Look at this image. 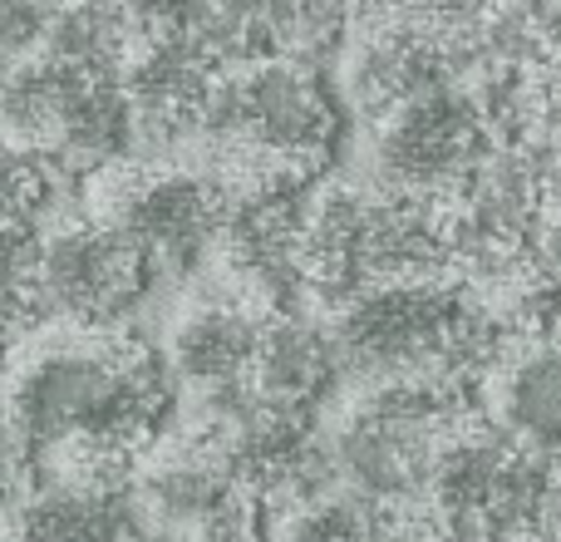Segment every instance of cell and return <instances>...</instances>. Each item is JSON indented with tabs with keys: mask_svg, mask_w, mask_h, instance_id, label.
<instances>
[{
	"mask_svg": "<svg viewBox=\"0 0 561 542\" xmlns=\"http://www.w3.org/2000/svg\"><path fill=\"white\" fill-rule=\"evenodd\" d=\"M537 257H542V267L557 276V286H561V213H547L542 217V227H537Z\"/></svg>",
	"mask_w": 561,
	"mask_h": 542,
	"instance_id": "obj_19",
	"label": "cell"
},
{
	"mask_svg": "<svg viewBox=\"0 0 561 542\" xmlns=\"http://www.w3.org/2000/svg\"><path fill=\"white\" fill-rule=\"evenodd\" d=\"M79 84V69H65L55 59H20L0 79V124L5 134L25 138V144H45L59 138V118L69 109V94Z\"/></svg>",
	"mask_w": 561,
	"mask_h": 542,
	"instance_id": "obj_12",
	"label": "cell"
},
{
	"mask_svg": "<svg viewBox=\"0 0 561 542\" xmlns=\"http://www.w3.org/2000/svg\"><path fill=\"white\" fill-rule=\"evenodd\" d=\"M527 104H533V148H561V39L527 69Z\"/></svg>",
	"mask_w": 561,
	"mask_h": 542,
	"instance_id": "obj_14",
	"label": "cell"
},
{
	"mask_svg": "<svg viewBox=\"0 0 561 542\" xmlns=\"http://www.w3.org/2000/svg\"><path fill=\"white\" fill-rule=\"evenodd\" d=\"M232 197L193 168H134L118 183V203L104 217L128 237L148 267H193L217 247Z\"/></svg>",
	"mask_w": 561,
	"mask_h": 542,
	"instance_id": "obj_4",
	"label": "cell"
},
{
	"mask_svg": "<svg viewBox=\"0 0 561 542\" xmlns=\"http://www.w3.org/2000/svg\"><path fill=\"white\" fill-rule=\"evenodd\" d=\"M488 425L542 464L561 459V350L552 340H507L478 389Z\"/></svg>",
	"mask_w": 561,
	"mask_h": 542,
	"instance_id": "obj_6",
	"label": "cell"
},
{
	"mask_svg": "<svg viewBox=\"0 0 561 542\" xmlns=\"http://www.w3.org/2000/svg\"><path fill=\"white\" fill-rule=\"evenodd\" d=\"M458 5H369L350 10L340 89L350 109L379 128L389 114L438 89H458L448 59V30Z\"/></svg>",
	"mask_w": 561,
	"mask_h": 542,
	"instance_id": "obj_2",
	"label": "cell"
},
{
	"mask_svg": "<svg viewBox=\"0 0 561 542\" xmlns=\"http://www.w3.org/2000/svg\"><path fill=\"white\" fill-rule=\"evenodd\" d=\"M138 39L134 10H108V5H79L59 10L45 25V59L79 75H118Z\"/></svg>",
	"mask_w": 561,
	"mask_h": 542,
	"instance_id": "obj_11",
	"label": "cell"
},
{
	"mask_svg": "<svg viewBox=\"0 0 561 542\" xmlns=\"http://www.w3.org/2000/svg\"><path fill=\"white\" fill-rule=\"evenodd\" d=\"M266 316L242 301H207V306L187 310L173 330V370L197 389H227V385H247L252 370L256 340H262Z\"/></svg>",
	"mask_w": 561,
	"mask_h": 542,
	"instance_id": "obj_8",
	"label": "cell"
},
{
	"mask_svg": "<svg viewBox=\"0 0 561 542\" xmlns=\"http://www.w3.org/2000/svg\"><path fill=\"white\" fill-rule=\"evenodd\" d=\"M375 542H444L434 508L414 504V508H379V528Z\"/></svg>",
	"mask_w": 561,
	"mask_h": 542,
	"instance_id": "obj_17",
	"label": "cell"
},
{
	"mask_svg": "<svg viewBox=\"0 0 561 542\" xmlns=\"http://www.w3.org/2000/svg\"><path fill=\"white\" fill-rule=\"evenodd\" d=\"M335 370L340 365H335L325 326L300 316V310H290V316H266L252 370H247V389H252L262 405L316 415V405L330 389Z\"/></svg>",
	"mask_w": 561,
	"mask_h": 542,
	"instance_id": "obj_7",
	"label": "cell"
},
{
	"mask_svg": "<svg viewBox=\"0 0 561 542\" xmlns=\"http://www.w3.org/2000/svg\"><path fill=\"white\" fill-rule=\"evenodd\" d=\"M168 405L144 350H55L20 375L10 395L25 444H75V454L128 459Z\"/></svg>",
	"mask_w": 561,
	"mask_h": 542,
	"instance_id": "obj_1",
	"label": "cell"
},
{
	"mask_svg": "<svg viewBox=\"0 0 561 542\" xmlns=\"http://www.w3.org/2000/svg\"><path fill=\"white\" fill-rule=\"evenodd\" d=\"M45 193V168L20 154H0V223H20Z\"/></svg>",
	"mask_w": 561,
	"mask_h": 542,
	"instance_id": "obj_15",
	"label": "cell"
},
{
	"mask_svg": "<svg viewBox=\"0 0 561 542\" xmlns=\"http://www.w3.org/2000/svg\"><path fill=\"white\" fill-rule=\"evenodd\" d=\"M20 533L25 542H138L144 528L124 488L65 478L30 498V508L20 513Z\"/></svg>",
	"mask_w": 561,
	"mask_h": 542,
	"instance_id": "obj_9",
	"label": "cell"
},
{
	"mask_svg": "<svg viewBox=\"0 0 561 542\" xmlns=\"http://www.w3.org/2000/svg\"><path fill=\"white\" fill-rule=\"evenodd\" d=\"M148 257L108 223H79L55 233L35 262V306L69 320H114L144 296Z\"/></svg>",
	"mask_w": 561,
	"mask_h": 542,
	"instance_id": "obj_5",
	"label": "cell"
},
{
	"mask_svg": "<svg viewBox=\"0 0 561 542\" xmlns=\"http://www.w3.org/2000/svg\"><path fill=\"white\" fill-rule=\"evenodd\" d=\"M59 148L79 163H118L138 144L134 104L124 94L118 75H79L69 109L59 118Z\"/></svg>",
	"mask_w": 561,
	"mask_h": 542,
	"instance_id": "obj_10",
	"label": "cell"
},
{
	"mask_svg": "<svg viewBox=\"0 0 561 542\" xmlns=\"http://www.w3.org/2000/svg\"><path fill=\"white\" fill-rule=\"evenodd\" d=\"M10 330H15V320H10L5 310H0V346H5V336H10Z\"/></svg>",
	"mask_w": 561,
	"mask_h": 542,
	"instance_id": "obj_20",
	"label": "cell"
},
{
	"mask_svg": "<svg viewBox=\"0 0 561 542\" xmlns=\"http://www.w3.org/2000/svg\"><path fill=\"white\" fill-rule=\"evenodd\" d=\"M20 468H25V434H20L15 415H10V399H0V508L15 498Z\"/></svg>",
	"mask_w": 561,
	"mask_h": 542,
	"instance_id": "obj_18",
	"label": "cell"
},
{
	"mask_svg": "<svg viewBox=\"0 0 561 542\" xmlns=\"http://www.w3.org/2000/svg\"><path fill=\"white\" fill-rule=\"evenodd\" d=\"M375 528H379V508L340 488L330 498L280 513L276 542H375Z\"/></svg>",
	"mask_w": 561,
	"mask_h": 542,
	"instance_id": "obj_13",
	"label": "cell"
},
{
	"mask_svg": "<svg viewBox=\"0 0 561 542\" xmlns=\"http://www.w3.org/2000/svg\"><path fill=\"white\" fill-rule=\"evenodd\" d=\"M488 134L478 124L463 89H438L375 128V188L394 197L448 203L473 163L488 154Z\"/></svg>",
	"mask_w": 561,
	"mask_h": 542,
	"instance_id": "obj_3",
	"label": "cell"
},
{
	"mask_svg": "<svg viewBox=\"0 0 561 542\" xmlns=\"http://www.w3.org/2000/svg\"><path fill=\"white\" fill-rule=\"evenodd\" d=\"M45 25H49L45 10L15 5V0H0V75H5V69H15L35 39H45Z\"/></svg>",
	"mask_w": 561,
	"mask_h": 542,
	"instance_id": "obj_16",
	"label": "cell"
},
{
	"mask_svg": "<svg viewBox=\"0 0 561 542\" xmlns=\"http://www.w3.org/2000/svg\"><path fill=\"white\" fill-rule=\"evenodd\" d=\"M547 340H552V346L561 350V316H557V326H552V336H547Z\"/></svg>",
	"mask_w": 561,
	"mask_h": 542,
	"instance_id": "obj_21",
	"label": "cell"
}]
</instances>
